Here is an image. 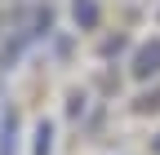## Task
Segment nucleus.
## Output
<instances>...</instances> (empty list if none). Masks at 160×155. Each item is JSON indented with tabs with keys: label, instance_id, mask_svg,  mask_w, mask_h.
I'll list each match as a JSON object with an SVG mask.
<instances>
[{
	"label": "nucleus",
	"instance_id": "nucleus-4",
	"mask_svg": "<svg viewBox=\"0 0 160 155\" xmlns=\"http://www.w3.org/2000/svg\"><path fill=\"white\" fill-rule=\"evenodd\" d=\"M49 138H53V129H49V124H40V129H36V155H49V146H53Z\"/></svg>",
	"mask_w": 160,
	"mask_h": 155
},
{
	"label": "nucleus",
	"instance_id": "nucleus-6",
	"mask_svg": "<svg viewBox=\"0 0 160 155\" xmlns=\"http://www.w3.org/2000/svg\"><path fill=\"white\" fill-rule=\"evenodd\" d=\"M156 151H160V138H156Z\"/></svg>",
	"mask_w": 160,
	"mask_h": 155
},
{
	"label": "nucleus",
	"instance_id": "nucleus-5",
	"mask_svg": "<svg viewBox=\"0 0 160 155\" xmlns=\"http://www.w3.org/2000/svg\"><path fill=\"white\" fill-rule=\"evenodd\" d=\"M138 111H160V89L147 93V98H138Z\"/></svg>",
	"mask_w": 160,
	"mask_h": 155
},
{
	"label": "nucleus",
	"instance_id": "nucleus-1",
	"mask_svg": "<svg viewBox=\"0 0 160 155\" xmlns=\"http://www.w3.org/2000/svg\"><path fill=\"white\" fill-rule=\"evenodd\" d=\"M133 75L147 80V75H160V40H147L142 49L133 53Z\"/></svg>",
	"mask_w": 160,
	"mask_h": 155
},
{
	"label": "nucleus",
	"instance_id": "nucleus-3",
	"mask_svg": "<svg viewBox=\"0 0 160 155\" xmlns=\"http://www.w3.org/2000/svg\"><path fill=\"white\" fill-rule=\"evenodd\" d=\"M71 13H76V22H80V27H93V22H98V5H93V0H76Z\"/></svg>",
	"mask_w": 160,
	"mask_h": 155
},
{
	"label": "nucleus",
	"instance_id": "nucleus-2",
	"mask_svg": "<svg viewBox=\"0 0 160 155\" xmlns=\"http://www.w3.org/2000/svg\"><path fill=\"white\" fill-rule=\"evenodd\" d=\"M13 133H18V115L5 111V120H0V155H13Z\"/></svg>",
	"mask_w": 160,
	"mask_h": 155
}]
</instances>
